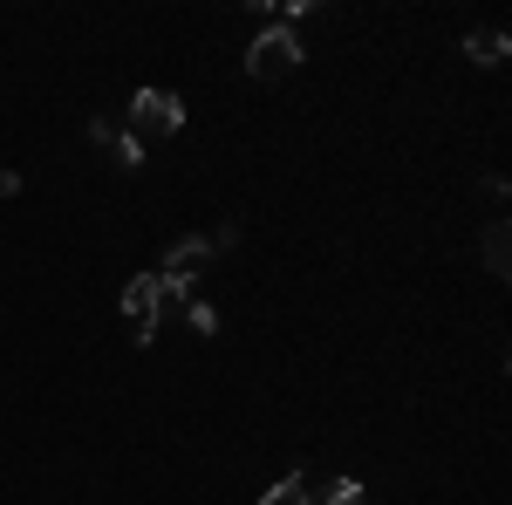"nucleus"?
Segmentation results:
<instances>
[{
    "mask_svg": "<svg viewBox=\"0 0 512 505\" xmlns=\"http://www.w3.org/2000/svg\"><path fill=\"white\" fill-rule=\"evenodd\" d=\"M260 505H308V478H301V471H287V478H280Z\"/></svg>",
    "mask_w": 512,
    "mask_h": 505,
    "instance_id": "9",
    "label": "nucleus"
},
{
    "mask_svg": "<svg viewBox=\"0 0 512 505\" xmlns=\"http://www.w3.org/2000/svg\"><path fill=\"white\" fill-rule=\"evenodd\" d=\"M485 267H492V273L512 267V233H506V219H492V226H485Z\"/></svg>",
    "mask_w": 512,
    "mask_h": 505,
    "instance_id": "7",
    "label": "nucleus"
},
{
    "mask_svg": "<svg viewBox=\"0 0 512 505\" xmlns=\"http://www.w3.org/2000/svg\"><path fill=\"white\" fill-rule=\"evenodd\" d=\"M205 260H212V246H205V239H178V246L164 253V267H158V280H164V301H171V294H185V287H192L198 273H205Z\"/></svg>",
    "mask_w": 512,
    "mask_h": 505,
    "instance_id": "4",
    "label": "nucleus"
},
{
    "mask_svg": "<svg viewBox=\"0 0 512 505\" xmlns=\"http://www.w3.org/2000/svg\"><path fill=\"white\" fill-rule=\"evenodd\" d=\"M465 55H472L478 69H492V62H506V35L499 28H478V35H465Z\"/></svg>",
    "mask_w": 512,
    "mask_h": 505,
    "instance_id": "6",
    "label": "nucleus"
},
{
    "mask_svg": "<svg viewBox=\"0 0 512 505\" xmlns=\"http://www.w3.org/2000/svg\"><path fill=\"white\" fill-rule=\"evenodd\" d=\"M185 321H192L198 335H219V308L212 301H185Z\"/></svg>",
    "mask_w": 512,
    "mask_h": 505,
    "instance_id": "10",
    "label": "nucleus"
},
{
    "mask_svg": "<svg viewBox=\"0 0 512 505\" xmlns=\"http://www.w3.org/2000/svg\"><path fill=\"white\" fill-rule=\"evenodd\" d=\"M123 314H130V328H137V342H151L164 321V280L158 273H137L130 287H123Z\"/></svg>",
    "mask_w": 512,
    "mask_h": 505,
    "instance_id": "3",
    "label": "nucleus"
},
{
    "mask_svg": "<svg viewBox=\"0 0 512 505\" xmlns=\"http://www.w3.org/2000/svg\"><path fill=\"white\" fill-rule=\"evenodd\" d=\"M89 144H103V151L117 157L123 171H137V164H144V144H137V137H130V130H117V123H103V117L89 123Z\"/></svg>",
    "mask_w": 512,
    "mask_h": 505,
    "instance_id": "5",
    "label": "nucleus"
},
{
    "mask_svg": "<svg viewBox=\"0 0 512 505\" xmlns=\"http://www.w3.org/2000/svg\"><path fill=\"white\" fill-rule=\"evenodd\" d=\"M308 505H369V499H362V485H355V478H328L321 492H308Z\"/></svg>",
    "mask_w": 512,
    "mask_h": 505,
    "instance_id": "8",
    "label": "nucleus"
},
{
    "mask_svg": "<svg viewBox=\"0 0 512 505\" xmlns=\"http://www.w3.org/2000/svg\"><path fill=\"white\" fill-rule=\"evenodd\" d=\"M130 123H137V130H130L137 144H144V137H178V130H185V103H178L171 89H137V96H130Z\"/></svg>",
    "mask_w": 512,
    "mask_h": 505,
    "instance_id": "2",
    "label": "nucleus"
},
{
    "mask_svg": "<svg viewBox=\"0 0 512 505\" xmlns=\"http://www.w3.org/2000/svg\"><path fill=\"white\" fill-rule=\"evenodd\" d=\"M301 69V35L280 21V28H267V35H253V48H246V76L253 82H287Z\"/></svg>",
    "mask_w": 512,
    "mask_h": 505,
    "instance_id": "1",
    "label": "nucleus"
},
{
    "mask_svg": "<svg viewBox=\"0 0 512 505\" xmlns=\"http://www.w3.org/2000/svg\"><path fill=\"white\" fill-rule=\"evenodd\" d=\"M21 192V178H14V171H0V198H14Z\"/></svg>",
    "mask_w": 512,
    "mask_h": 505,
    "instance_id": "11",
    "label": "nucleus"
}]
</instances>
